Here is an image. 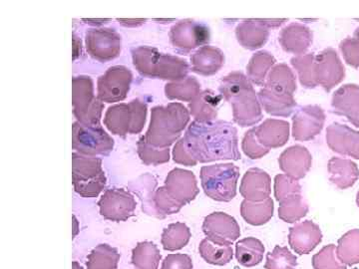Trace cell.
<instances>
[{
    "instance_id": "1",
    "label": "cell",
    "mask_w": 359,
    "mask_h": 269,
    "mask_svg": "<svg viewBox=\"0 0 359 269\" xmlns=\"http://www.w3.org/2000/svg\"><path fill=\"white\" fill-rule=\"evenodd\" d=\"M173 157L177 164L189 167L198 163L240 160L237 129L229 122L194 121L175 146Z\"/></svg>"
},
{
    "instance_id": "2",
    "label": "cell",
    "mask_w": 359,
    "mask_h": 269,
    "mask_svg": "<svg viewBox=\"0 0 359 269\" xmlns=\"http://www.w3.org/2000/svg\"><path fill=\"white\" fill-rule=\"evenodd\" d=\"M189 121L190 115L182 104L171 103L166 107L157 106L152 109L150 126L144 139L153 147L168 149L178 140Z\"/></svg>"
},
{
    "instance_id": "3",
    "label": "cell",
    "mask_w": 359,
    "mask_h": 269,
    "mask_svg": "<svg viewBox=\"0 0 359 269\" xmlns=\"http://www.w3.org/2000/svg\"><path fill=\"white\" fill-rule=\"evenodd\" d=\"M132 58L135 67L143 76L179 82L186 79L188 74L189 65L186 60L161 53L153 47L140 46L133 49Z\"/></svg>"
},
{
    "instance_id": "4",
    "label": "cell",
    "mask_w": 359,
    "mask_h": 269,
    "mask_svg": "<svg viewBox=\"0 0 359 269\" xmlns=\"http://www.w3.org/2000/svg\"><path fill=\"white\" fill-rule=\"evenodd\" d=\"M219 91L226 100L233 104V117L238 124L242 125L243 127L255 124L254 120L248 112V107L252 108L257 112H261V109L252 85L242 73H231L230 75L224 77L222 80Z\"/></svg>"
},
{
    "instance_id": "5",
    "label": "cell",
    "mask_w": 359,
    "mask_h": 269,
    "mask_svg": "<svg viewBox=\"0 0 359 269\" xmlns=\"http://www.w3.org/2000/svg\"><path fill=\"white\" fill-rule=\"evenodd\" d=\"M240 169L233 164H219L203 167L201 181L208 197L218 202H231L237 195Z\"/></svg>"
},
{
    "instance_id": "6",
    "label": "cell",
    "mask_w": 359,
    "mask_h": 269,
    "mask_svg": "<svg viewBox=\"0 0 359 269\" xmlns=\"http://www.w3.org/2000/svg\"><path fill=\"white\" fill-rule=\"evenodd\" d=\"M72 179L75 192L81 197H98L106 186L102 160L73 153Z\"/></svg>"
},
{
    "instance_id": "7",
    "label": "cell",
    "mask_w": 359,
    "mask_h": 269,
    "mask_svg": "<svg viewBox=\"0 0 359 269\" xmlns=\"http://www.w3.org/2000/svg\"><path fill=\"white\" fill-rule=\"evenodd\" d=\"M147 117V105L140 100L129 104L112 106L106 112L104 124L111 133L125 137L127 134H139L143 130Z\"/></svg>"
},
{
    "instance_id": "8",
    "label": "cell",
    "mask_w": 359,
    "mask_h": 269,
    "mask_svg": "<svg viewBox=\"0 0 359 269\" xmlns=\"http://www.w3.org/2000/svg\"><path fill=\"white\" fill-rule=\"evenodd\" d=\"M73 113L77 121L84 125H101L104 104L94 95L93 81L88 76H79L72 80Z\"/></svg>"
},
{
    "instance_id": "9",
    "label": "cell",
    "mask_w": 359,
    "mask_h": 269,
    "mask_svg": "<svg viewBox=\"0 0 359 269\" xmlns=\"http://www.w3.org/2000/svg\"><path fill=\"white\" fill-rule=\"evenodd\" d=\"M72 148L89 157L108 156L114 148V140L101 125L90 126L77 121L72 127Z\"/></svg>"
},
{
    "instance_id": "10",
    "label": "cell",
    "mask_w": 359,
    "mask_h": 269,
    "mask_svg": "<svg viewBox=\"0 0 359 269\" xmlns=\"http://www.w3.org/2000/svg\"><path fill=\"white\" fill-rule=\"evenodd\" d=\"M132 79L133 75L128 68L121 65L113 66L99 77L97 97L102 102H120L126 98Z\"/></svg>"
},
{
    "instance_id": "11",
    "label": "cell",
    "mask_w": 359,
    "mask_h": 269,
    "mask_svg": "<svg viewBox=\"0 0 359 269\" xmlns=\"http://www.w3.org/2000/svg\"><path fill=\"white\" fill-rule=\"evenodd\" d=\"M122 39L111 28H94L86 33V48L92 58L106 62L120 55Z\"/></svg>"
},
{
    "instance_id": "12",
    "label": "cell",
    "mask_w": 359,
    "mask_h": 269,
    "mask_svg": "<svg viewBox=\"0 0 359 269\" xmlns=\"http://www.w3.org/2000/svg\"><path fill=\"white\" fill-rule=\"evenodd\" d=\"M98 205L104 219L119 223L134 216L137 205L133 195L127 191L112 188L104 193Z\"/></svg>"
},
{
    "instance_id": "13",
    "label": "cell",
    "mask_w": 359,
    "mask_h": 269,
    "mask_svg": "<svg viewBox=\"0 0 359 269\" xmlns=\"http://www.w3.org/2000/svg\"><path fill=\"white\" fill-rule=\"evenodd\" d=\"M203 230L207 238L219 245H231L241 237V228L233 216L212 212L205 219Z\"/></svg>"
},
{
    "instance_id": "14",
    "label": "cell",
    "mask_w": 359,
    "mask_h": 269,
    "mask_svg": "<svg viewBox=\"0 0 359 269\" xmlns=\"http://www.w3.org/2000/svg\"><path fill=\"white\" fill-rule=\"evenodd\" d=\"M170 40L177 48L192 50L210 41L209 28L193 20H182L172 27Z\"/></svg>"
},
{
    "instance_id": "15",
    "label": "cell",
    "mask_w": 359,
    "mask_h": 269,
    "mask_svg": "<svg viewBox=\"0 0 359 269\" xmlns=\"http://www.w3.org/2000/svg\"><path fill=\"white\" fill-rule=\"evenodd\" d=\"M314 64V81L316 84L323 85L327 91L334 88L344 79L346 70L340 62L337 52L332 49L323 51L316 57Z\"/></svg>"
},
{
    "instance_id": "16",
    "label": "cell",
    "mask_w": 359,
    "mask_h": 269,
    "mask_svg": "<svg viewBox=\"0 0 359 269\" xmlns=\"http://www.w3.org/2000/svg\"><path fill=\"white\" fill-rule=\"evenodd\" d=\"M164 186L167 193L183 207L195 200L200 193L195 174L183 169L170 172Z\"/></svg>"
},
{
    "instance_id": "17",
    "label": "cell",
    "mask_w": 359,
    "mask_h": 269,
    "mask_svg": "<svg viewBox=\"0 0 359 269\" xmlns=\"http://www.w3.org/2000/svg\"><path fill=\"white\" fill-rule=\"evenodd\" d=\"M323 240L320 226L311 221H302L290 228L289 244L299 256L311 254Z\"/></svg>"
},
{
    "instance_id": "18",
    "label": "cell",
    "mask_w": 359,
    "mask_h": 269,
    "mask_svg": "<svg viewBox=\"0 0 359 269\" xmlns=\"http://www.w3.org/2000/svg\"><path fill=\"white\" fill-rule=\"evenodd\" d=\"M327 139L334 152L359 160V132L335 123L328 128Z\"/></svg>"
},
{
    "instance_id": "19",
    "label": "cell",
    "mask_w": 359,
    "mask_h": 269,
    "mask_svg": "<svg viewBox=\"0 0 359 269\" xmlns=\"http://www.w3.org/2000/svg\"><path fill=\"white\" fill-rule=\"evenodd\" d=\"M240 193L250 202H264L271 195V178L263 170L250 169L243 178Z\"/></svg>"
},
{
    "instance_id": "20",
    "label": "cell",
    "mask_w": 359,
    "mask_h": 269,
    "mask_svg": "<svg viewBox=\"0 0 359 269\" xmlns=\"http://www.w3.org/2000/svg\"><path fill=\"white\" fill-rule=\"evenodd\" d=\"M332 107L337 114L346 116L354 126L359 128V86L346 85L335 92Z\"/></svg>"
},
{
    "instance_id": "21",
    "label": "cell",
    "mask_w": 359,
    "mask_h": 269,
    "mask_svg": "<svg viewBox=\"0 0 359 269\" xmlns=\"http://www.w3.org/2000/svg\"><path fill=\"white\" fill-rule=\"evenodd\" d=\"M278 163H280V169L287 174V177L299 181L304 178L311 169V156L306 148L297 146L283 152Z\"/></svg>"
},
{
    "instance_id": "22",
    "label": "cell",
    "mask_w": 359,
    "mask_h": 269,
    "mask_svg": "<svg viewBox=\"0 0 359 269\" xmlns=\"http://www.w3.org/2000/svg\"><path fill=\"white\" fill-rule=\"evenodd\" d=\"M332 183L340 190L351 188L359 177V170L353 160L332 158L328 163Z\"/></svg>"
},
{
    "instance_id": "23",
    "label": "cell",
    "mask_w": 359,
    "mask_h": 269,
    "mask_svg": "<svg viewBox=\"0 0 359 269\" xmlns=\"http://www.w3.org/2000/svg\"><path fill=\"white\" fill-rule=\"evenodd\" d=\"M192 71L198 74H216L224 64L223 52L212 46H204L191 57Z\"/></svg>"
},
{
    "instance_id": "24",
    "label": "cell",
    "mask_w": 359,
    "mask_h": 269,
    "mask_svg": "<svg viewBox=\"0 0 359 269\" xmlns=\"http://www.w3.org/2000/svg\"><path fill=\"white\" fill-rule=\"evenodd\" d=\"M221 101V96L217 95L212 90H205L190 103L189 107L191 114L194 116L196 121H211L218 114V106Z\"/></svg>"
},
{
    "instance_id": "25",
    "label": "cell",
    "mask_w": 359,
    "mask_h": 269,
    "mask_svg": "<svg viewBox=\"0 0 359 269\" xmlns=\"http://www.w3.org/2000/svg\"><path fill=\"white\" fill-rule=\"evenodd\" d=\"M264 245L256 237L241 240L236 244V258L245 268H254L263 261Z\"/></svg>"
},
{
    "instance_id": "26",
    "label": "cell",
    "mask_w": 359,
    "mask_h": 269,
    "mask_svg": "<svg viewBox=\"0 0 359 269\" xmlns=\"http://www.w3.org/2000/svg\"><path fill=\"white\" fill-rule=\"evenodd\" d=\"M241 214L248 223L256 226H263L273 218V200L268 199L259 202L245 200L241 207Z\"/></svg>"
},
{
    "instance_id": "27",
    "label": "cell",
    "mask_w": 359,
    "mask_h": 269,
    "mask_svg": "<svg viewBox=\"0 0 359 269\" xmlns=\"http://www.w3.org/2000/svg\"><path fill=\"white\" fill-rule=\"evenodd\" d=\"M161 258L159 249L151 242H139L132 252L134 269H158Z\"/></svg>"
},
{
    "instance_id": "28",
    "label": "cell",
    "mask_w": 359,
    "mask_h": 269,
    "mask_svg": "<svg viewBox=\"0 0 359 269\" xmlns=\"http://www.w3.org/2000/svg\"><path fill=\"white\" fill-rule=\"evenodd\" d=\"M199 252L205 263L212 265H226L231 263L233 257V247L231 245L217 244L209 238H205L201 242Z\"/></svg>"
},
{
    "instance_id": "29",
    "label": "cell",
    "mask_w": 359,
    "mask_h": 269,
    "mask_svg": "<svg viewBox=\"0 0 359 269\" xmlns=\"http://www.w3.org/2000/svg\"><path fill=\"white\" fill-rule=\"evenodd\" d=\"M337 257L346 265L359 263V230H353L342 235L337 242Z\"/></svg>"
},
{
    "instance_id": "30",
    "label": "cell",
    "mask_w": 359,
    "mask_h": 269,
    "mask_svg": "<svg viewBox=\"0 0 359 269\" xmlns=\"http://www.w3.org/2000/svg\"><path fill=\"white\" fill-rule=\"evenodd\" d=\"M192 233L185 223H176L170 224L163 231L162 245L168 251H176L185 247L190 242Z\"/></svg>"
},
{
    "instance_id": "31",
    "label": "cell",
    "mask_w": 359,
    "mask_h": 269,
    "mask_svg": "<svg viewBox=\"0 0 359 269\" xmlns=\"http://www.w3.org/2000/svg\"><path fill=\"white\" fill-rule=\"evenodd\" d=\"M120 254L108 244H99L88 256L87 269H116L120 261Z\"/></svg>"
},
{
    "instance_id": "32",
    "label": "cell",
    "mask_w": 359,
    "mask_h": 269,
    "mask_svg": "<svg viewBox=\"0 0 359 269\" xmlns=\"http://www.w3.org/2000/svg\"><path fill=\"white\" fill-rule=\"evenodd\" d=\"M308 212V205L302 199V193H299L280 200L278 216L285 223H294L306 216Z\"/></svg>"
},
{
    "instance_id": "33",
    "label": "cell",
    "mask_w": 359,
    "mask_h": 269,
    "mask_svg": "<svg viewBox=\"0 0 359 269\" xmlns=\"http://www.w3.org/2000/svg\"><path fill=\"white\" fill-rule=\"evenodd\" d=\"M201 91V85L194 77H187L179 82L169 83L165 87V93L168 98L178 99L182 101H193Z\"/></svg>"
},
{
    "instance_id": "34",
    "label": "cell",
    "mask_w": 359,
    "mask_h": 269,
    "mask_svg": "<svg viewBox=\"0 0 359 269\" xmlns=\"http://www.w3.org/2000/svg\"><path fill=\"white\" fill-rule=\"evenodd\" d=\"M297 257L287 247L276 245L266 254L264 269H297Z\"/></svg>"
},
{
    "instance_id": "35",
    "label": "cell",
    "mask_w": 359,
    "mask_h": 269,
    "mask_svg": "<svg viewBox=\"0 0 359 269\" xmlns=\"http://www.w3.org/2000/svg\"><path fill=\"white\" fill-rule=\"evenodd\" d=\"M138 155L142 162L147 165H160L169 162L170 150L168 149H159L149 145L144 137L138 142Z\"/></svg>"
},
{
    "instance_id": "36",
    "label": "cell",
    "mask_w": 359,
    "mask_h": 269,
    "mask_svg": "<svg viewBox=\"0 0 359 269\" xmlns=\"http://www.w3.org/2000/svg\"><path fill=\"white\" fill-rule=\"evenodd\" d=\"M313 269H347L346 264L339 261L337 254V247L328 244L314 254L313 257Z\"/></svg>"
},
{
    "instance_id": "37",
    "label": "cell",
    "mask_w": 359,
    "mask_h": 269,
    "mask_svg": "<svg viewBox=\"0 0 359 269\" xmlns=\"http://www.w3.org/2000/svg\"><path fill=\"white\" fill-rule=\"evenodd\" d=\"M153 202H154L157 214H159L160 216H162V218L177 214V212L181 211L182 207H183V205L177 202L176 200L167 193L165 186H161V188H158L157 192L155 193Z\"/></svg>"
},
{
    "instance_id": "38",
    "label": "cell",
    "mask_w": 359,
    "mask_h": 269,
    "mask_svg": "<svg viewBox=\"0 0 359 269\" xmlns=\"http://www.w3.org/2000/svg\"><path fill=\"white\" fill-rule=\"evenodd\" d=\"M347 64L359 67V42L355 39H347L340 43Z\"/></svg>"
},
{
    "instance_id": "39",
    "label": "cell",
    "mask_w": 359,
    "mask_h": 269,
    "mask_svg": "<svg viewBox=\"0 0 359 269\" xmlns=\"http://www.w3.org/2000/svg\"><path fill=\"white\" fill-rule=\"evenodd\" d=\"M161 269H193V261L188 254H169L163 261Z\"/></svg>"
},
{
    "instance_id": "40",
    "label": "cell",
    "mask_w": 359,
    "mask_h": 269,
    "mask_svg": "<svg viewBox=\"0 0 359 269\" xmlns=\"http://www.w3.org/2000/svg\"><path fill=\"white\" fill-rule=\"evenodd\" d=\"M72 269H83L80 266V264L76 263V261H74V263H72Z\"/></svg>"
},
{
    "instance_id": "41",
    "label": "cell",
    "mask_w": 359,
    "mask_h": 269,
    "mask_svg": "<svg viewBox=\"0 0 359 269\" xmlns=\"http://www.w3.org/2000/svg\"><path fill=\"white\" fill-rule=\"evenodd\" d=\"M354 39L358 40V41L359 42V28H358V29H356L355 33H354Z\"/></svg>"
},
{
    "instance_id": "42",
    "label": "cell",
    "mask_w": 359,
    "mask_h": 269,
    "mask_svg": "<svg viewBox=\"0 0 359 269\" xmlns=\"http://www.w3.org/2000/svg\"><path fill=\"white\" fill-rule=\"evenodd\" d=\"M356 204H358L359 207V192L358 193V197H356Z\"/></svg>"
}]
</instances>
